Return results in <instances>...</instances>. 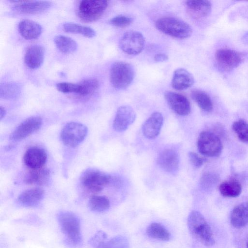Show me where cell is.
Returning a JSON list of instances; mask_svg holds the SVG:
<instances>
[{"instance_id": "42", "label": "cell", "mask_w": 248, "mask_h": 248, "mask_svg": "<svg viewBox=\"0 0 248 248\" xmlns=\"http://www.w3.org/2000/svg\"><path fill=\"white\" fill-rule=\"evenodd\" d=\"M247 248H248V241L247 244Z\"/></svg>"}, {"instance_id": "6", "label": "cell", "mask_w": 248, "mask_h": 248, "mask_svg": "<svg viewBox=\"0 0 248 248\" xmlns=\"http://www.w3.org/2000/svg\"><path fill=\"white\" fill-rule=\"evenodd\" d=\"M107 0H81L78 9V15L84 22H93L98 19L107 9Z\"/></svg>"}, {"instance_id": "32", "label": "cell", "mask_w": 248, "mask_h": 248, "mask_svg": "<svg viewBox=\"0 0 248 248\" xmlns=\"http://www.w3.org/2000/svg\"><path fill=\"white\" fill-rule=\"evenodd\" d=\"M232 128L239 140L243 142L248 143V123L243 119L234 122Z\"/></svg>"}, {"instance_id": "10", "label": "cell", "mask_w": 248, "mask_h": 248, "mask_svg": "<svg viewBox=\"0 0 248 248\" xmlns=\"http://www.w3.org/2000/svg\"><path fill=\"white\" fill-rule=\"evenodd\" d=\"M215 57L219 67L227 71L237 67L243 60L242 56L239 52L228 48L217 50Z\"/></svg>"}, {"instance_id": "28", "label": "cell", "mask_w": 248, "mask_h": 248, "mask_svg": "<svg viewBox=\"0 0 248 248\" xmlns=\"http://www.w3.org/2000/svg\"><path fill=\"white\" fill-rule=\"evenodd\" d=\"M191 97L202 110L210 112L212 110L213 105L212 100L206 93L200 90H194L191 92Z\"/></svg>"}, {"instance_id": "23", "label": "cell", "mask_w": 248, "mask_h": 248, "mask_svg": "<svg viewBox=\"0 0 248 248\" xmlns=\"http://www.w3.org/2000/svg\"><path fill=\"white\" fill-rule=\"evenodd\" d=\"M49 178V170L43 167L38 169H30L25 175L24 181L29 185L42 186L48 182Z\"/></svg>"}, {"instance_id": "8", "label": "cell", "mask_w": 248, "mask_h": 248, "mask_svg": "<svg viewBox=\"0 0 248 248\" xmlns=\"http://www.w3.org/2000/svg\"><path fill=\"white\" fill-rule=\"evenodd\" d=\"M197 147L201 154L217 157L221 154L223 145L220 139L216 135L211 132L202 131L198 137Z\"/></svg>"}, {"instance_id": "19", "label": "cell", "mask_w": 248, "mask_h": 248, "mask_svg": "<svg viewBox=\"0 0 248 248\" xmlns=\"http://www.w3.org/2000/svg\"><path fill=\"white\" fill-rule=\"evenodd\" d=\"M44 195L45 192L42 189L33 188L27 189L19 195L17 202L24 207H35L41 202Z\"/></svg>"}, {"instance_id": "12", "label": "cell", "mask_w": 248, "mask_h": 248, "mask_svg": "<svg viewBox=\"0 0 248 248\" xmlns=\"http://www.w3.org/2000/svg\"><path fill=\"white\" fill-rule=\"evenodd\" d=\"M164 97L171 109L180 116H186L191 111L190 104L184 95L171 91L166 92Z\"/></svg>"}, {"instance_id": "2", "label": "cell", "mask_w": 248, "mask_h": 248, "mask_svg": "<svg viewBox=\"0 0 248 248\" xmlns=\"http://www.w3.org/2000/svg\"><path fill=\"white\" fill-rule=\"evenodd\" d=\"M187 226L191 235L203 245L210 247L215 244L211 229L203 215L192 211L187 218Z\"/></svg>"}, {"instance_id": "34", "label": "cell", "mask_w": 248, "mask_h": 248, "mask_svg": "<svg viewBox=\"0 0 248 248\" xmlns=\"http://www.w3.org/2000/svg\"><path fill=\"white\" fill-rule=\"evenodd\" d=\"M99 248H129V242L125 237L117 236L106 241Z\"/></svg>"}, {"instance_id": "37", "label": "cell", "mask_w": 248, "mask_h": 248, "mask_svg": "<svg viewBox=\"0 0 248 248\" xmlns=\"http://www.w3.org/2000/svg\"><path fill=\"white\" fill-rule=\"evenodd\" d=\"M107 238L106 233L102 231H99L91 238L89 243L92 247L99 248L106 241Z\"/></svg>"}, {"instance_id": "40", "label": "cell", "mask_w": 248, "mask_h": 248, "mask_svg": "<svg viewBox=\"0 0 248 248\" xmlns=\"http://www.w3.org/2000/svg\"><path fill=\"white\" fill-rule=\"evenodd\" d=\"M6 115V110L2 106L0 107V118L2 120Z\"/></svg>"}, {"instance_id": "21", "label": "cell", "mask_w": 248, "mask_h": 248, "mask_svg": "<svg viewBox=\"0 0 248 248\" xmlns=\"http://www.w3.org/2000/svg\"><path fill=\"white\" fill-rule=\"evenodd\" d=\"M21 35L27 40H34L40 36L42 31V26L38 23L30 20H21L18 25Z\"/></svg>"}, {"instance_id": "25", "label": "cell", "mask_w": 248, "mask_h": 248, "mask_svg": "<svg viewBox=\"0 0 248 248\" xmlns=\"http://www.w3.org/2000/svg\"><path fill=\"white\" fill-rule=\"evenodd\" d=\"M146 234L150 238L162 241H168L170 238V232L162 224L153 222L146 229Z\"/></svg>"}, {"instance_id": "38", "label": "cell", "mask_w": 248, "mask_h": 248, "mask_svg": "<svg viewBox=\"0 0 248 248\" xmlns=\"http://www.w3.org/2000/svg\"><path fill=\"white\" fill-rule=\"evenodd\" d=\"M188 158L191 164L195 168H200L204 163L205 159L194 152H189Z\"/></svg>"}, {"instance_id": "35", "label": "cell", "mask_w": 248, "mask_h": 248, "mask_svg": "<svg viewBox=\"0 0 248 248\" xmlns=\"http://www.w3.org/2000/svg\"><path fill=\"white\" fill-rule=\"evenodd\" d=\"M57 90L63 93H76L78 94L80 90L79 84L69 82H61L56 84Z\"/></svg>"}, {"instance_id": "24", "label": "cell", "mask_w": 248, "mask_h": 248, "mask_svg": "<svg viewBox=\"0 0 248 248\" xmlns=\"http://www.w3.org/2000/svg\"><path fill=\"white\" fill-rule=\"evenodd\" d=\"M186 5L190 13L197 18L206 16L212 9L211 3L208 0H187Z\"/></svg>"}, {"instance_id": "17", "label": "cell", "mask_w": 248, "mask_h": 248, "mask_svg": "<svg viewBox=\"0 0 248 248\" xmlns=\"http://www.w3.org/2000/svg\"><path fill=\"white\" fill-rule=\"evenodd\" d=\"M14 10L22 14H33L43 12L51 6V2L46 0H17Z\"/></svg>"}, {"instance_id": "7", "label": "cell", "mask_w": 248, "mask_h": 248, "mask_svg": "<svg viewBox=\"0 0 248 248\" xmlns=\"http://www.w3.org/2000/svg\"><path fill=\"white\" fill-rule=\"evenodd\" d=\"M88 133L87 127L82 124L71 122L63 127L61 138L65 145L70 147L78 146L85 139Z\"/></svg>"}, {"instance_id": "22", "label": "cell", "mask_w": 248, "mask_h": 248, "mask_svg": "<svg viewBox=\"0 0 248 248\" xmlns=\"http://www.w3.org/2000/svg\"><path fill=\"white\" fill-rule=\"evenodd\" d=\"M230 220L235 228H241L248 223V202L241 203L232 210Z\"/></svg>"}, {"instance_id": "13", "label": "cell", "mask_w": 248, "mask_h": 248, "mask_svg": "<svg viewBox=\"0 0 248 248\" xmlns=\"http://www.w3.org/2000/svg\"><path fill=\"white\" fill-rule=\"evenodd\" d=\"M136 114L130 106H122L119 107L113 121V127L118 132L126 130L135 121Z\"/></svg>"}, {"instance_id": "26", "label": "cell", "mask_w": 248, "mask_h": 248, "mask_svg": "<svg viewBox=\"0 0 248 248\" xmlns=\"http://www.w3.org/2000/svg\"><path fill=\"white\" fill-rule=\"evenodd\" d=\"M222 195L226 197H236L242 191V186L239 182L235 180H230L222 182L219 187Z\"/></svg>"}, {"instance_id": "3", "label": "cell", "mask_w": 248, "mask_h": 248, "mask_svg": "<svg viewBox=\"0 0 248 248\" xmlns=\"http://www.w3.org/2000/svg\"><path fill=\"white\" fill-rule=\"evenodd\" d=\"M155 27L161 32L179 39L188 38L192 33V29L188 23L171 16L158 18L155 22Z\"/></svg>"}, {"instance_id": "36", "label": "cell", "mask_w": 248, "mask_h": 248, "mask_svg": "<svg viewBox=\"0 0 248 248\" xmlns=\"http://www.w3.org/2000/svg\"><path fill=\"white\" fill-rule=\"evenodd\" d=\"M133 21L131 17L124 15H118L112 18L109 23L115 27L124 28L130 25Z\"/></svg>"}, {"instance_id": "1", "label": "cell", "mask_w": 248, "mask_h": 248, "mask_svg": "<svg viewBox=\"0 0 248 248\" xmlns=\"http://www.w3.org/2000/svg\"><path fill=\"white\" fill-rule=\"evenodd\" d=\"M57 219L66 245L70 248L81 247L83 239L78 217L73 212L62 211L58 214Z\"/></svg>"}, {"instance_id": "39", "label": "cell", "mask_w": 248, "mask_h": 248, "mask_svg": "<svg viewBox=\"0 0 248 248\" xmlns=\"http://www.w3.org/2000/svg\"><path fill=\"white\" fill-rule=\"evenodd\" d=\"M154 59L156 62H163L168 59V56L164 53H158L155 55Z\"/></svg>"}, {"instance_id": "33", "label": "cell", "mask_w": 248, "mask_h": 248, "mask_svg": "<svg viewBox=\"0 0 248 248\" xmlns=\"http://www.w3.org/2000/svg\"><path fill=\"white\" fill-rule=\"evenodd\" d=\"M79 92L81 96H88L93 94L98 88L99 82L95 78L85 79L79 83Z\"/></svg>"}, {"instance_id": "29", "label": "cell", "mask_w": 248, "mask_h": 248, "mask_svg": "<svg viewBox=\"0 0 248 248\" xmlns=\"http://www.w3.org/2000/svg\"><path fill=\"white\" fill-rule=\"evenodd\" d=\"M21 90V85L17 82H9L1 84L0 97L4 99H11L17 97Z\"/></svg>"}, {"instance_id": "18", "label": "cell", "mask_w": 248, "mask_h": 248, "mask_svg": "<svg viewBox=\"0 0 248 248\" xmlns=\"http://www.w3.org/2000/svg\"><path fill=\"white\" fill-rule=\"evenodd\" d=\"M44 57V47L40 45H33L27 49L24 55V62L30 68L37 69L43 63Z\"/></svg>"}, {"instance_id": "11", "label": "cell", "mask_w": 248, "mask_h": 248, "mask_svg": "<svg viewBox=\"0 0 248 248\" xmlns=\"http://www.w3.org/2000/svg\"><path fill=\"white\" fill-rule=\"evenodd\" d=\"M42 124V120L39 117L28 118L11 133L10 139L13 141L21 140L39 129Z\"/></svg>"}, {"instance_id": "30", "label": "cell", "mask_w": 248, "mask_h": 248, "mask_svg": "<svg viewBox=\"0 0 248 248\" xmlns=\"http://www.w3.org/2000/svg\"><path fill=\"white\" fill-rule=\"evenodd\" d=\"M63 29L67 32L78 33L89 38H92L96 34L95 31L91 27L75 23H66L63 25Z\"/></svg>"}, {"instance_id": "20", "label": "cell", "mask_w": 248, "mask_h": 248, "mask_svg": "<svg viewBox=\"0 0 248 248\" xmlns=\"http://www.w3.org/2000/svg\"><path fill=\"white\" fill-rule=\"evenodd\" d=\"M194 83L193 75L184 68H178L173 73L172 87L177 90H184L191 87Z\"/></svg>"}, {"instance_id": "16", "label": "cell", "mask_w": 248, "mask_h": 248, "mask_svg": "<svg viewBox=\"0 0 248 248\" xmlns=\"http://www.w3.org/2000/svg\"><path fill=\"white\" fill-rule=\"evenodd\" d=\"M163 123L161 113L155 112L144 123L142 126L143 135L148 139H154L159 134Z\"/></svg>"}, {"instance_id": "4", "label": "cell", "mask_w": 248, "mask_h": 248, "mask_svg": "<svg viewBox=\"0 0 248 248\" xmlns=\"http://www.w3.org/2000/svg\"><path fill=\"white\" fill-rule=\"evenodd\" d=\"M134 75V70L131 64L122 61L116 62L110 69V81L115 88L124 89L130 85Z\"/></svg>"}, {"instance_id": "27", "label": "cell", "mask_w": 248, "mask_h": 248, "mask_svg": "<svg viewBox=\"0 0 248 248\" xmlns=\"http://www.w3.org/2000/svg\"><path fill=\"white\" fill-rule=\"evenodd\" d=\"M54 42L57 48L64 54L72 53L77 48V43L74 40L64 35H59L55 36Z\"/></svg>"}, {"instance_id": "14", "label": "cell", "mask_w": 248, "mask_h": 248, "mask_svg": "<svg viewBox=\"0 0 248 248\" xmlns=\"http://www.w3.org/2000/svg\"><path fill=\"white\" fill-rule=\"evenodd\" d=\"M157 162L164 170L169 173H175L179 166L178 154L174 149H166L159 154Z\"/></svg>"}, {"instance_id": "41", "label": "cell", "mask_w": 248, "mask_h": 248, "mask_svg": "<svg viewBox=\"0 0 248 248\" xmlns=\"http://www.w3.org/2000/svg\"><path fill=\"white\" fill-rule=\"evenodd\" d=\"M242 41L244 44L248 45V32L243 35Z\"/></svg>"}, {"instance_id": "31", "label": "cell", "mask_w": 248, "mask_h": 248, "mask_svg": "<svg viewBox=\"0 0 248 248\" xmlns=\"http://www.w3.org/2000/svg\"><path fill=\"white\" fill-rule=\"evenodd\" d=\"M88 206L92 211L103 212L109 208L110 202L105 196L94 195L90 199Z\"/></svg>"}, {"instance_id": "9", "label": "cell", "mask_w": 248, "mask_h": 248, "mask_svg": "<svg viewBox=\"0 0 248 248\" xmlns=\"http://www.w3.org/2000/svg\"><path fill=\"white\" fill-rule=\"evenodd\" d=\"M143 35L139 31H130L125 32L120 38L119 46L124 53L131 55L140 53L144 46Z\"/></svg>"}, {"instance_id": "5", "label": "cell", "mask_w": 248, "mask_h": 248, "mask_svg": "<svg viewBox=\"0 0 248 248\" xmlns=\"http://www.w3.org/2000/svg\"><path fill=\"white\" fill-rule=\"evenodd\" d=\"M111 176L94 169L85 170L80 176V183L82 186L91 193H98L111 181Z\"/></svg>"}, {"instance_id": "15", "label": "cell", "mask_w": 248, "mask_h": 248, "mask_svg": "<svg viewBox=\"0 0 248 248\" xmlns=\"http://www.w3.org/2000/svg\"><path fill=\"white\" fill-rule=\"evenodd\" d=\"M47 159L46 151L38 147H31L24 154L23 161L24 164L30 169L42 168Z\"/></svg>"}]
</instances>
